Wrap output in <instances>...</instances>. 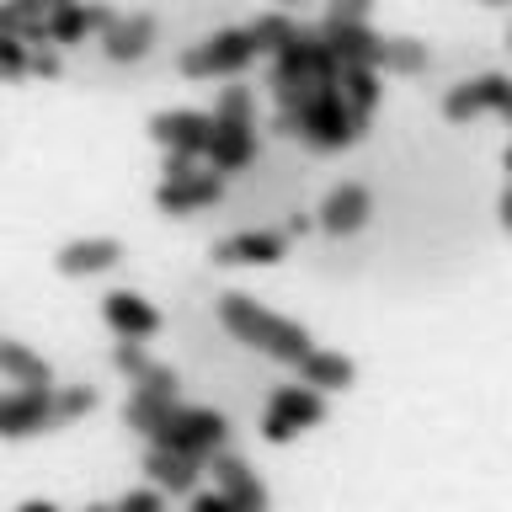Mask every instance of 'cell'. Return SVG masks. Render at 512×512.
<instances>
[{
  "instance_id": "cell-6",
  "label": "cell",
  "mask_w": 512,
  "mask_h": 512,
  "mask_svg": "<svg viewBox=\"0 0 512 512\" xmlns=\"http://www.w3.org/2000/svg\"><path fill=\"white\" fill-rule=\"evenodd\" d=\"M59 384H16V390L0 395V438H38V432L59 427V406H54Z\"/></svg>"
},
{
  "instance_id": "cell-23",
  "label": "cell",
  "mask_w": 512,
  "mask_h": 512,
  "mask_svg": "<svg viewBox=\"0 0 512 512\" xmlns=\"http://www.w3.org/2000/svg\"><path fill=\"white\" fill-rule=\"evenodd\" d=\"M427 43H416V38H384L379 43V70L384 75H422L427 70Z\"/></svg>"
},
{
  "instance_id": "cell-30",
  "label": "cell",
  "mask_w": 512,
  "mask_h": 512,
  "mask_svg": "<svg viewBox=\"0 0 512 512\" xmlns=\"http://www.w3.org/2000/svg\"><path fill=\"white\" fill-rule=\"evenodd\" d=\"M160 502H166V491H160V486H155V491H123V496H118L123 512H155Z\"/></svg>"
},
{
  "instance_id": "cell-33",
  "label": "cell",
  "mask_w": 512,
  "mask_h": 512,
  "mask_svg": "<svg viewBox=\"0 0 512 512\" xmlns=\"http://www.w3.org/2000/svg\"><path fill=\"white\" fill-rule=\"evenodd\" d=\"M22 27H27V16L11 6V0H0V38H6V32H16V38H22Z\"/></svg>"
},
{
  "instance_id": "cell-13",
  "label": "cell",
  "mask_w": 512,
  "mask_h": 512,
  "mask_svg": "<svg viewBox=\"0 0 512 512\" xmlns=\"http://www.w3.org/2000/svg\"><path fill=\"white\" fill-rule=\"evenodd\" d=\"M283 251H288V240L278 230H240L214 246V262L219 267H272V262H283Z\"/></svg>"
},
{
  "instance_id": "cell-24",
  "label": "cell",
  "mask_w": 512,
  "mask_h": 512,
  "mask_svg": "<svg viewBox=\"0 0 512 512\" xmlns=\"http://www.w3.org/2000/svg\"><path fill=\"white\" fill-rule=\"evenodd\" d=\"M176 406V395H160V390H139L134 384V395H128V406H123V422L134 427V432H150L160 416H166Z\"/></svg>"
},
{
  "instance_id": "cell-32",
  "label": "cell",
  "mask_w": 512,
  "mask_h": 512,
  "mask_svg": "<svg viewBox=\"0 0 512 512\" xmlns=\"http://www.w3.org/2000/svg\"><path fill=\"white\" fill-rule=\"evenodd\" d=\"M187 502H192V512H235V502H230L219 486H214V491H192Z\"/></svg>"
},
{
  "instance_id": "cell-4",
  "label": "cell",
  "mask_w": 512,
  "mask_h": 512,
  "mask_svg": "<svg viewBox=\"0 0 512 512\" xmlns=\"http://www.w3.org/2000/svg\"><path fill=\"white\" fill-rule=\"evenodd\" d=\"M262 54L251 38V27H224V32H208V38H198L187 48L182 59H176V70H182L187 80H214V75H240L246 64Z\"/></svg>"
},
{
  "instance_id": "cell-7",
  "label": "cell",
  "mask_w": 512,
  "mask_h": 512,
  "mask_svg": "<svg viewBox=\"0 0 512 512\" xmlns=\"http://www.w3.org/2000/svg\"><path fill=\"white\" fill-rule=\"evenodd\" d=\"M480 112H512V75H475V80H459L448 86L443 96V118L448 123H475Z\"/></svg>"
},
{
  "instance_id": "cell-15",
  "label": "cell",
  "mask_w": 512,
  "mask_h": 512,
  "mask_svg": "<svg viewBox=\"0 0 512 512\" xmlns=\"http://www.w3.org/2000/svg\"><path fill=\"white\" fill-rule=\"evenodd\" d=\"M144 475H150L166 496H192V491H198V475H203V459L150 443V454H144Z\"/></svg>"
},
{
  "instance_id": "cell-10",
  "label": "cell",
  "mask_w": 512,
  "mask_h": 512,
  "mask_svg": "<svg viewBox=\"0 0 512 512\" xmlns=\"http://www.w3.org/2000/svg\"><path fill=\"white\" fill-rule=\"evenodd\" d=\"M155 144L166 150H187V155H208V139H214V112H192V107H171L150 118Z\"/></svg>"
},
{
  "instance_id": "cell-8",
  "label": "cell",
  "mask_w": 512,
  "mask_h": 512,
  "mask_svg": "<svg viewBox=\"0 0 512 512\" xmlns=\"http://www.w3.org/2000/svg\"><path fill=\"white\" fill-rule=\"evenodd\" d=\"M224 198V171H187V176H160V187H155V208L160 214H171V219H187V214H198V208H214Z\"/></svg>"
},
{
  "instance_id": "cell-25",
  "label": "cell",
  "mask_w": 512,
  "mask_h": 512,
  "mask_svg": "<svg viewBox=\"0 0 512 512\" xmlns=\"http://www.w3.org/2000/svg\"><path fill=\"white\" fill-rule=\"evenodd\" d=\"M294 27H299V22H294L288 11H262V16L251 22V38H256V48H262V54H278V48L294 38Z\"/></svg>"
},
{
  "instance_id": "cell-9",
  "label": "cell",
  "mask_w": 512,
  "mask_h": 512,
  "mask_svg": "<svg viewBox=\"0 0 512 512\" xmlns=\"http://www.w3.org/2000/svg\"><path fill=\"white\" fill-rule=\"evenodd\" d=\"M112 22H118V11L102 6V0H64V6L48 11V38H54V48H70V43L102 38Z\"/></svg>"
},
{
  "instance_id": "cell-28",
  "label": "cell",
  "mask_w": 512,
  "mask_h": 512,
  "mask_svg": "<svg viewBox=\"0 0 512 512\" xmlns=\"http://www.w3.org/2000/svg\"><path fill=\"white\" fill-rule=\"evenodd\" d=\"M27 64H32V43L6 32V38H0V80H22Z\"/></svg>"
},
{
  "instance_id": "cell-40",
  "label": "cell",
  "mask_w": 512,
  "mask_h": 512,
  "mask_svg": "<svg viewBox=\"0 0 512 512\" xmlns=\"http://www.w3.org/2000/svg\"><path fill=\"white\" fill-rule=\"evenodd\" d=\"M507 48H512V32H507Z\"/></svg>"
},
{
  "instance_id": "cell-27",
  "label": "cell",
  "mask_w": 512,
  "mask_h": 512,
  "mask_svg": "<svg viewBox=\"0 0 512 512\" xmlns=\"http://www.w3.org/2000/svg\"><path fill=\"white\" fill-rule=\"evenodd\" d=\"M54 406H59V427L80 422L86 411H96V390H86V384H64V390H54Z\"/></svg>"
},
{
  "instance_id": "cell-38",
  "label": "cell",
  "mask_w": 512,
  "mask_h": 512,
  "mask_svg": "<svg viewBox=\"0 0 512 512\" xmlns=\"http://www.w3.org/2000/svg\"><path fill=\"white\" fill-rule=\"evenodd\" d=\"M486 6H502V0H486Z\"/></svg>"
},
{
  "instance_id": "cell-34",
  "label": "cell",
  "mask_w": 512,
  "mask_h": 512,
  "mask_svg": "<svg viewBox=\"0 0 512 512\" xmlns=\"http://www.w3.org/2000/svg\"><path fill=\"white\" fill-rule=\"evenodd\" d=\"M11 6L22 11V16H48V11H54V6H48V0H11Z\"/></svg>"
},
{
  "instance_id": "cell-36",
  "label": "cell",
  "mask_w": 512,
  "mask_h": 512,
  "mask_svg": "<svg viewBox=\"0 0 512 512\" xmlns=\"http://www.w3.org/2000/svg\"><path fill=\"white\" fill-rule=\"evenodd\" d=\"M502 160H507V176H512V144H507V155H502Z\"/></svg>"
},
{
  "instance_id": "cell-17",
  "label": "cell",
  "mask_w": 512,
  "mask_h": 512,
  "mask_svg": "<svg viewBox=\"0 0 512 512\" xmlns=\"http://www.w3.org/2000/svg\"><path fill=\"white\" fill-rule=\"evenodd\" d=\"M150 43H155V16H118L107 32H102V54L112 64H139L144 54H150Z\"/></svg>"
},
{
  "instance_id": "cell-21",
  "label": "cell",
  "mask_w": 512,
  "mask_h": 512,
  "mask_svg": "<svg viewBox=\"0 0 512 512\" xmlns=\"http://www.w3.org/2000/svg\"><path fill=\"white\" fill-rule=\"evenodd\" d=\"M342 96H347V107H352V118H358V123L374 118V107L384 96L379 64H342Z\"/></svg>"
},
{
  "instance_id": "cell-2",
  "label": "cell",
  "mask_w": 512,
  "mask_h": 512,
  "mask_svg": "<svg viewBox=\"0 0 512 512\" xmlns=\"http://www.w3.org/2000/svg\"><path fill=\"white\" fill-rule=\"evenodd\" d=\"M363 128L368 123L352 118V107L342 96V80H315L310 96H304V107H299V139L315 144V150H347Z\"/></svg>"
},
{
  "instance_id": "cell-19",
  "label": "cell",
  "mask_w": 512,
  "mask_h": 512,
  "mask_svg": "<svg viewBox=\"0 0 512 512\" xmlns=\"http://www.w3.org/2000/svg\"><path fill=\"white\" fill-rule=\"evenodd\" d=\"M320 32H326V43L336 48V59L342 64H379V32L368 22H320Z\"/></svg>"
},
{
  "instance_id": "cell-31",
  "label": "cell",
  "mask_w": 512,
  "mask_h": 512,
  "mask_svg": "<svg viewBox=\"0 0 512 512\" xmlns=\"http://www.w3.org/2000/svg\"><path fill=\"white\" fill-rule=\"evenodd\" d=\"M27 75H38V80H54V75H59V54H54V43L32 48V64H27Z\"/></svg>"
},
{
  "instance_id": "cell-26",
  "label": "cell",
  "mask_w": 512,
  "mask_h": 512,
  "mask_svg": "<svg viewBox=\"0 0 512 512\" xmlns=\"http://www.w3.org/2000/svg\"><path fill=\"white\" fill-rule=\"evenodd\" d=\"M214 118L219 123H256V91L251 86H224L214 96Z\"/></svg>"
},
{
  "instance_id": "cell-18",
  "label": "cell",
  "mask_w": 512,
  "mask_h": 512,
  "mask_svg": "<svg viewBox=\"0 0 512 512\" xmlns=\"http://www.w3.org/2000/svg\"><path fill=\"white\" fill-rule=\"evenodd\" d=\"M251 160H256V123H219L214 118L208 166H214V171H246Z\"/></svg>"
},
{
  "instance_id": "cell-29",
  "label": "cell",
  "mask_w": 512,
  "mask_h": 512,
  "mask_svg": "<svg viewBox=\"0 0 512 512\" xmlns=\"http://www.w3.org/2000/svg\"><path fill=\"white\" fill-rule=\"evenodd\" d=\"M374 0H331L326 6V22H368Z\"/></svg>"
},
{
  "instance_id": "cell-37",
  "label": "cell",
  "mask_w": 512,
  "mask_h": 512,
  "mask_svg": "<svg viewBox=\"0 0 512 512\" xmlns=\"http://www.w3.org/2000/svg\"><path fill=\"white\" fill-rule=\"evenodd\" d=\"M48 6H64V0H48Z\"/></svg>"
},
{
  "instance_id": "cell-35",
  "label": "cell",
  "mask_w": 512,
  "mask_h": 512,
  "mask_svg": "<svg viewBox=\"0 0 512 512\" xmlns=\"http://www.w3.org/2000/svg\"><path fill=\"white\" fill-rule=\"evenodd\" d=\"M502 230L512 235V176H507V192H502Z\"/></svg>"
},
{
  "instance_id": "cell-22",
  "label": "cell",
  "mask_w": 512,
  "mask_h": 512,
  "mask_svg": "<svg viewBox=\"0 0 512 512\" xmlns=\"http://www.w3.org/2000/svg\"><path fill=\"white\" fill-rule=\"evenodd\" d=\"M0 374L11 384H54V368H48L27 342H0Z\"/></svg>"
},
{
  "instance_id": "cell-11",
  "label": "cell",
  "mask_w": 512,
  "mask_h": 512,
  "mask_svg": "<svg viewBox=\"0 0 512 512\" xmlns=\"http://www.w3.org/2000/svg\"><path fill=\"white\" fill-rule=\"evenodd\" d=\"M102 320L112 326V336H139V342H150L160 331V310L144 294H134V288H112L102 299Z\"/></svg>"
},
{
  "instance_id": "cell-39",
  "label": "cell",
  "mask_w": 512,
  "mask_h": 512,
  "mask_svg": "<svg viewBox=\"0 0 512 512\" xmlns=\"http://www.w3.org/2000/svg\"><path fill=\"white\" fill-rule=\"evenodd\" d=\"M283 6H299V0H283Z\"/></svg>"
},
{
  "instance_id": "cell-14",
  "label": "cell",
  "mask_w": 512,
  "mask_h": 512,
  "mask_svg": "<svg viewBox=\"0 0 512 512\" xmlns=\"http://www.w3.org/2000/svg\"><path fill=\"white\" fill-rule=\"evenodd\" d=\"M123 262V240L112 235H86V240H70V246H59L54 267L64 278H91V272H107Z\"/></svg>"
},
{
  "instance_id": "cell-3",
  "label": "cell",
  "mask_w": 512,
  "mask_h": 512,
  "mask_svg": "<svg viewBox=\"0 0 512 512\" xmlns=\"http://www.w3.org/2000/svg\"><path fill=\"white\" fill-rule=\"evenodd\" d=\"M144 438H150L155 448H176V454H192V459L208 464L224 448V438H230V422H224L219 411H208V406H182V400H176Z\"/></svg>"
},
{
  "instance_id": "cell-1",
  "label": "cell",
  "mask_w": 512,
  "mask_h": 512,
  "mask_svg": "<svg viewBox=\"0 0 512 512\" xmlns=\"http://www.w3.org/2000/svg\"><path fill=\"white\" fill-rule=\"evenodd\" d=\"M219 326L235 336L240 347L262 352V358H278V363H299L310 352V331L299 320H288L267 304H256L251 294H219Z\"/></svg>"
},
{
  "instance_id": "cell-16",
  "label": "cell",
  "mask_w": 512,
  "mask_h": 512,
  "mask_svg": "<svg viewBox=\"0 0 512 512\" xmlns=\"http://www.w3.org/2000/svg\"><path fill=\"white\" fill-rule=\"evenodd\" d=\"M214 486L235 502V512H262L267 507V486L256 480V470H246L235 454H214Z\"/></svg>"
},
{
  "instance_id": "cell-12",
  "label": "cell",
  "mask_w": 512,
  "mask_h": 512,
  "mask_svg": "<svg viewBox=\"0 0 512 512\" xmlns=\"http://www.w3.org/2000/svg\"><path fill=\"white\" fill-rule=\"evenodd\" d=\"M368 214H374V198H368V187L363 182H342V187H331L326 192V203H320V230L326 235H352V230H363Z\"/></svg>"
},
{
  "instance_id": "cell-20",
  "label": "cell",
  "mask_w": 512,
  "mask_h": 512,
  "mask_svg": "<svg viewBox=\"0 0 512 512\" xmlns=\"http://www.w3.org/2000/svg\"><path fill=\"white\" fill-rule=\"evenodd\" d=\"M294 368H299V379H304V384H315L320 395H326V390H347V384L358 379L352 358H342V352H320V347H310Z\"/></svg>"
},
{
  "instance_id": "cell-5",
  "label": "cell",
  "mask_w": 512,
  "mask_h": 512,
  "mask_svg": "<svg viewBox=\"0 0 512 512\" xmlns=\"http://www.w3.org/2000/svg\"><path fill=\"white\" fill-rule=\"evenodd\" d=\"M326 422V400H320L315 384H283L278 395L267 400V411H262V438L267 443H294L299 432H310Z\"/></svg>"
}]
</instances>
